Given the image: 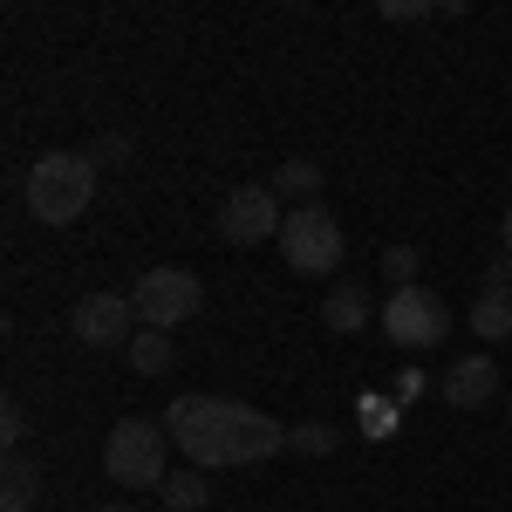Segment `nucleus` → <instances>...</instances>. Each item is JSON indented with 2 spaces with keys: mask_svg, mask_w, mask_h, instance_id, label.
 I'll return each mask as SVG.
<instances>
[{
  "mask_svg": "<svg viewBox=\"0 0 512 512\" xmlns=\"http://www.w3.org/2000/svg\"><path fill=\"white\" fill-rule=\"evenodd\" d=\"M158 492H164V506H171V512H205V499H212L205 472H171Z\"/></svg>",
  "mask_w": 512,
  "mask_h": 512,
  "instance_id": "obj_15",
  "label": "nucleus"
},
{
  "mask_svg": "<svg viewBox=\"0 0 512 512\" xmlns=\"http://www.w3.org/2000/svg\"><path fill=\"white\" fill-rule=\"evenodd\" d=\"M0 485H7V492H0V512H35V465H28V458H21V451H7V472H0Z\"/></svg>",
  "mask_w": 512,
  "mask_h": 512,
  "instance_id": "obj_12",
  "label": "nucleus"
},
{
  "mask_svg": "<svg viewBox=\"0 0 512 512\" xmlns=\"http://www.w3.org/2000/svg\"><path fill=\"white\" fill-rule=\"evenodd\" d=\"M383 335H390L396 349H437L451 335L444 294H431V287H396L390 301H383Z\"/></svg>",
  "mask_w": 512,
  "mask_h": 512,
  "instance_id": "obj_6",
  "label": "nucleus"
},
{
  "mask_svg": "<svg viewBox=\"0 0 512 512\" xmlns=\"http://www.w3.org/2000/svg\"><path fill=\"white\" fill-rule=\"evenodd\" d=\"M280 226H287V212H280L274 185H239V192H226V205H219V239H226V246L280 239Z\"/></svg>",
  "mask_w": 512,
  "mask_h": 512,
  "instance_id": "obj_7",
  "label": "nucleus"
},
{
  "mask_svg": "<svg viewBox=\"0 0 512 512\" xmlns=\"http://www.w3.org/2000/svg\"><path fill=\"white\" fill-rule=\"evenodd\" d=\"M417 396H424V369H403L396 376V403H417Z\"/></svg>",
  "mask_w": 512,
  "mask_h": 512,
  "instance_id": "obj_21",
  "label": "nucleus"
},
{
  "mask_svg": "<svg viewBox=\"0 0 512 512\" xmlns=\"http://www.w3.org/2000/svg\"><path fill=\"white\" fill-rule=\"evenodd\" d=\"M130 362H137L144 376H171V369H178V349H171V335H164V328H137Z\"/></svg>",
  "mask_w": 512,
  "mask_h": 512,
  "instance_id": "obj_13",
  "label": "nucleus"
},
{
  "mask_svg": "<svg viewBox=\"0 0 512 512\" xmlns=\"http://www.w3.org/2000/svg\"><path fill=\"white\" fill-rule=\"evenodd\" d=\"M96 512H137V506H123V499H117V506H96Z\"/></svg>",
  "mask_w": 512,
  "mask_h": 512,
  "instance_id": "obj_23",
  "label": "nucleus"
},
{
  "mask_svg": "<svg viewBox=\"0 0 512 512\" xmlns=\"http://www.w3.org/2000/svg\"><path fill=\"white\" fill-rule=\"evenodd\" d=\"M499 239H506V274H512V205H506V226H499Z\"/></svg>",
  "mask_w": 512,
  "mask_h": 512,
  "instance_id": "obj_22",
  "label": "nucleus"
},
{
  "mask_svg": "<svg viewBox=\"0 0 512 512\" xmlns=\"http://www.w3.org/2000/svg\"><path fill=\"white\" fill-rule=\"evenodd\" d=\"M274 192H280V198H301V205H321V164L287 158V164L274 171Z\"/></svg>",
  "mask_w": 512,
  "mask_h": 512,
  "instance_id": "obj_14",
  "label": "nucleus"
},
{
  "mask_svg": "<svg viewBox=\"0 0 512 512\" xmlns=\"http://www.w3.org/2000/svg\"><path fill=\"white\" fill-rule=\"evenodd\" d=\"M362 431H369V437L396 431V403H376V396H362Z\"/></svg>",
  "mask_w": 512,
  "mask_h": 512,
  "instance_id": "obj_18",
  "label": "nucleus"
},
{
  "mask_svg": "<svg viewBox=\"0 0 512 512\" xmlns=\"http://www.w3.org/2000/svg\"><path fill=\"white\" fill-rule=\"evenodd\" d=\"M383 274H390L396 287H417V280H410L417 274V253H410V246H390V253H383Z\"/></svg>",
  "mask_w": 512,
  "mask_h": 512,
  "instance_id": "obj_19",
  "label": "nucleus"
},
{
  "mask_svg": "<svg viewBox=\"0 0 512 512\" xmlns=\"http://www.w3.org/2000/svg\"><path fill=\"white\" fill-rule=\"evenodd\" d=\"M164 431L171 444L192 458L198 472H219V465H260L287 451V431H280L267 410L253 403H233V396H178L164 410Z\"/></svg>",
  "mask_w": 512,
  "mask_h": 512,
  "instance_id": "obj_1",
  "label": "nucleus"
},
{
  "mask_svg": "<svg viewBox=\"0 0 512 512\" xmlns=\"http://www.w3.org/2000/svg\"><path fill=\"white\" fill-rule=\"evenodd\" d=\"M69 328H76L89 349H130L144 321H137V308H130V294H82Z\"/></svg>",
  "mask_w": 512,
  "mask_h": 512,
  "instance_id": "obj_8",
  "label": "nucleus"
},
{
  "mask_svg": "<svg viewBox=\"0 0 512 512\" xmlns=\"http://www.w3.org/2000/svg\"><path fill=\"white\" fill-rule=\"evenodd\" d=\"M0 437H7V451H21V437H28V410H21L14 396L0 403Z\"/></svg>",
  "mask_w": 512,
  "mask_h": 512,
  "instance_id": "obj_17",
  "label": "nucleus"
},
{
  "mask_svg": "<svg viewBox=\"0 0 512 512\" xmlns=\"http://www.w3.org/2000/svg\"><path fill=\"white\" fill-rule=\"evenodd\" d=\"M130 308H137L144 328H178V321H192L205 308V287H198L192 267H151L130 287Z\"/></svg>",
  "mask_w": 512,
  "mask_h": 512,
  "instance_id": "obj_5",
  "label": "nucleus"
},
{
  "mask_svg": "<svg viewBox=\"0 0 512 512\" xmlns=\"http://www.w3.org/2000/svg\"><path fill=\"white\" fill-rule=\"evenodd\" d=\"M164 444H171V431L164 424H151V417H123L117 431H110V444H103V472L117 478V485H130V492H158L164 478Z\"/></svg>",
  "mask_w": 512,
  "mask_h": 512,
  "instance_id": "obj_3",
  "label": "nucleus"
},
{
  "mask_svg": "<svg viewBox=\"0 0 512 512\" xmlns=\"http://www.w3.org/2000/svg\"><path fill=\"white\" fill-rule=\"evenodd\" d=\"M321 321H328L335 335H362V328H369V294H362V287H349V280H342V287H328Z\"/></svg>",
  "mask_w": 512,
  "mask_h": 512,
  "instance_id": "obj_11",
  "label": "nucleus"
},
{
  "mask_svg": "<svg viewBox=\"0 0 512 512\" xmlns=\"http://www.w3.org/2000/svg\"><path fill=\"white\" fill-rule=\"evenodd\" d=\"M342 226H335V212L328 205H294L287 212V226H280V260H287V274H335L342 267Z\"/></svg>",
  "mask_w": 512,
  "mask_h": 512,
  "instance_id": "obj_4",
  "label": "nucleus"
},
{
  "mask_svg": "<svg viewBox=\"0 0 512 512\" xmlns=\"http://www.w3.org/2000/svg\"><path fill=\"white\" fill-rule=\"evenodd\" d=\"M492 390H499V369H492L485 355H465V362L444 376V403H458V410H478Z\"/></svg>",
  "mask_w": 512,
  "mask_h": 512,
  "instance_id": "obj_10",
  "label": "nucleus"
},
{
  "mask_svg": "<svg viewBox=\"0 0 512 512\" xmlns=\"http://www.w3.org/2000/svg\"><path fill=\"white\" fill-rule=\"evenodd\" d=\"M287 451L321 458V451H335V431H328V424H301V431H287Z\"/></svg>",
  "mask_w": 512,
  "mask_h": 512,
  "instance_id": "obj_16",
  "label": "nucleus"
},
{
  "mask_svg": "<svg viewBox=\"0 0 512 512\" xmlns=\"http://www.w3.org/2000/svg\"><path fill=\"white\" fill-rule=\"evenodd\" d=\"M96 164H117V158H130V137H96V151H89Z\"/></svg>",
  "mask_w": 512,
  "mask_h": 512,
  "instance_id": "obj_20",
  "label": "nucleus"
},
{
  "mask_svg": "<svg viewBox=\"0 0 512 512\" xmlns=\"http://www.w3.org/2000/svg\"><path fill=\"white\" fill-rule=\"evenodd\" d=\"M472 328L485 342H506L512 335V274L506 267L485 274V287H478V301H472Z\"/></svg>",
  "mask_w": 512,
  "mask_h": 512,
  "instance_id": "obj_9",
  "label": "nucleus"
},
{
  "mask_svg": "<svg viewBox=\"0 0 512 512\" xmlns=\"http://www.w3.org/2000/svg\"><path fill=\"white\" fill-rule=\"evenodd\" d=\"M96 198V158L82 151H41L28 164V212L41 226H76Z\"/></svg>",
  "mask_w": 512,
  "mask_h": 512,
  "instance_id": "obj_2",
  "label": "nucleus"
}]
</instances>
